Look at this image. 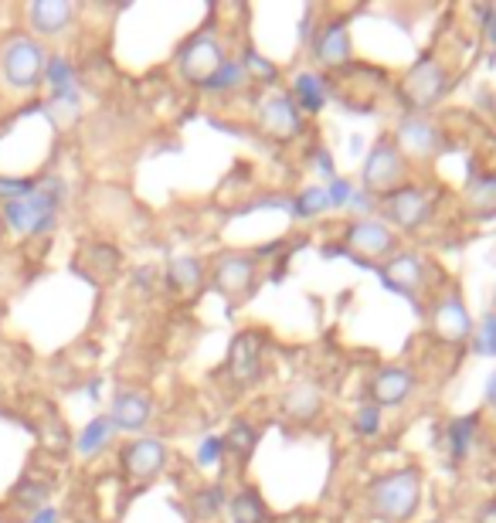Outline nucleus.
Masks as SVG:
<instances>
[{
    "label": "nucleus",
    "instance_id": "1",
    "mask_svg": "<svg viewBox=\"0 0 496 523\" xmlns=\"http://www.w3.org/2000/svg\"><path fill=\"white\" fill-rule=\"evenodd\" d=\"M367 503H371L374 517L388 523H408L422 503V473L415 466H405L374 479L371 490H367Z\"/></svg>",
    "mask_w": 496,
    "mask_h": 523
},
{
    "label": "nucleus",
    "instance_id": "2",
    "mask_svg": "<svg viewBox=\"0 0 496 523\" xmlns=\"http://www.w3.org/2000/svg\"><path fill=\"white\" fill-rule=\"evenodd\" d=\"M58 180H51L48 187H34L28 197L21 201H7L4 204V218L11 221L14 231H24V235H41L55 225V208L62 201V194H51L58 191Z\"/></svg>",
    "mask_w": 496,
    "mask_h": 523
},
{
    "label": "nucleus",
    "instance_id": "3",
    "mask_svg": "<svg viewBox=\"0 0 496 523\" xmlns=\"http://www.w3.org/2000/svg\"><path fill=\"white\" fill-rule=\"evenodd\" d=\"M405 153L398 150L395 140H378L374 143V150L367 153L364 167H361V180H364V191L371 197H384L391 191H398L401 184H405Z\"/></svg>",
    "mask_w": 496,
    "mask_h": 523
},
{
    "label": "nucleus",
    "instance_id": "4",
    "mask_svg": "<svg viewBox=\"0 0 496 523\" xmlns=\"http://www.w3.org/2000/svg\"><path fill=\"white\" fill-rule=\"evenodd\" d=\"M225 58L228 55H225V48H221L218 34L211 28H204L198 34H191V38L181 45V51H177V72H181V79H187V82L204 85L221 65H225Z\"/></svg>",
    "mask_w": 496,
    "mask_h": 523
},
{
    "label": "nucleus",
    "instance_id": "5",
    "mask_svg": "<svg viewBox=\"0 0 496 523\" xmlns=\"http://www.w3.org/2000/svg\"><path fill=\"white\" fill-rule=\"evenodd\" d=\"M446 89H449V72H446V65H442L439 58H432V55L418 58V62L408 68L405 82H401L405 102L412 109H418V113L435 106V102L446 96Z\"/></svg>",
    "mask_w": 496,
    "mask_h": 523
},
{
    "label": "nucleus",
    "instance_id": "6",
    "mask_svg": "<svg viewBox=\"0 0 496 523\" xmlns=\"http://www.w3.org/2000/svg\"><path fill=\"white\" fill-rule=\"evenodd\" d=\"M381 211H384V218L391 221V231H395V235L398 231H418L432 214V197L425 187L401 184L398 191L381 197Z\"/></svg>",
    "mask_w": 496,
    "mask_h": 523
},
{
    "label": "nucleus",
    "instance_id": "7",
    "mask_svg": "<svg viewBox=\"0 0 496 523\" xmlns=\"http://www.w3.org/2000/svg\"><path fill=\"white\" fill-rule=\"evenodd\" d=\"M429 330L435 333V340L442 344H466L473 337V320H469V310L459 293H442L432 303L429 313Z\"/></svg>",
    "mask_w": 496,
    "mask_h": 523
},
{
    "label": "nucleus",
    "instance_id": "8",
    "mask_svg": "<svg viewBox=\"0 0 496 523\" xmlns=\"http://www.w3.org/2000/svg\"><path fill=\"white\" fill-rule=\"evenodd\" d=\"M41 68H45V51L34 45L31 38H17L4 51V75L14 89H34L41 79Z\"/></svg>",
    "mask_w": 496,
    "mask_h": 523
},
{
    "label": "nucleus",
    "instance_id": "9",
    "mask_svg": "<svg viewBox=\"0 0 496 523\" xmlns=\"http://www.w3.org/2000/svg\"><path fill=\"white\" fill-rule=\"evenodd\" d=\"M344 242L367 259H381L398 248V235L381 218H354L344 231Z\"/></svg>",
    "mask_w": 496,
    "mask_h": 523
},
{
    "label": "nucleus",
    "instance_id": "10",
    "mask_svg": "<svg viewBox=\"0 0 496 523\" xmlns=\"http://www.w3.org/2000/svg\"><path fill=\"white\" fill-rule=\"evenodd\" d=\"M255 113H259L262 130L269 136H276V140H289V136H296L299 126H303V113H299L293 96H286V92H269V96H262Z\"/></svg>",
    "mask_w": 496,
    "mask_h": 523
},
{
    "label": "nucleus",
    "instance_id": "11",
    "mask_svg": "<svg viewBox=\"0 0 496 523\" xmlns=\"http://www.w3.org/2000/svg\"><path fill=\"white\" fill-rule=\"evenodd\" d=\"M262 350L265 340L259 330H242L232 340V350H228V374H232L235 384H252L259 381L262 374Z\"/></svg>",
    "mask_w": 496,
    "mask_h": 523
},
{
    "label": "nucleus",
    "instance_id": "12",
    "mask_svg": "<svg viewBox=\"0 0 496 523\" xmlns=\"http://www.w3.org/2000/svg\"><path fill=\"white\" fill-rule=\"evenodd\" d=\"M211 279H215L221 296H228V299L245 296L248 289H252V282H255V259L252 255H238V252L221 255V259L215 262Z\"/></svg>",
    "mask_w": 496,
    "mask_h": 523
},
{
    "label": "nucleus",
    "instance_id": "13",
    "mask_svg": "<svg viewBox=\"0 0 496 523\" xmlns=\"http://www.w3.org/2000/svg\"><path fill=\"white\" fill-rule=\"evenodd\" d=\"M429 272H432L429 262H425L418 252H398V255H391L388 265H384V282L401 289V293H425Z\"/></svg>",
    "mask_w": 496,
    "mask_h": 523
},
{
    "label": "nucleus",
    "instance_id": "14",
    "mask_svg": "<svg viewBox=\"0 0 496 523\" xmlns=\"http://www.w3.org/2000/svg\"><path fill=\"white\" fill-rule=\"evenodd\" d=\"M395 143H398L401 153H412V157L425 160V157H432V153L442 147V136L422 113H412V116L401 119V126L395 133Z\"/></svg>",
    "mask_w": 496,
    "mask_h": 523
},
{
    "label": "nucleus",
    "instance_id": "15",
    "mask_svg": "<svg viewBox=\"0 0 496 523\" xmlns=\"http://www.w3.org/2000/svg\"><path fill=\"white\" fill-rule=\"evenodd\" d=\"M167 466V445L160 439H136L123 449V469L133 479H153Z\"/></svg>",
    "mask_w": 496,
    "mask_h": 523
},
{
    "label": "nucleus",
    "instance_id": "16",
    "mask_svg": "<svg viewBox=\"0 0 496 523\" xmlns=\"http://www.w3.org/2000/svg\"><path fill=\"white\" fill-rule=\"evenodd\" d=\"M367 391H371V398L378 408H395L415 391V374L405 371V367H384V371L371 377Z\"/></svg>",
    "mask_w": 496,
    "mask_h": 523
},
{
    "label": "nucleus",
    "instance_id": "17",
    "mask_svg": "<svg viewBox=\"0 0 496 523\" xmlns=\"http://www.w3.org/2000/svg\"><path fill=\"white\" fill-rule=\"evenodd\" d=\"M150 418H153V401L143 391H119L116 394L113 415H109V422H113L116 428H123V432H140Z\"/></svg>",
    "mask_w": 496,
    "mask_h": 523
},
{
    "label": "nucleus",
    "instance_id": "18",
    "mask_svg": "<svg viewBox=\"0 0 496 523\" xmlns=\"http://www.w3.org/2000/svg\"><path fill=\"white\" fill-rule=\"evenodd\" d=\"M354 55L350 48V31H347V21H330L327 28L316 34V58L330 68H344Z\"/></svg>",
    "mask_w": 496,
    "mask_h": 523
},
{
    "label": "nucleus",
    "instance_id": "19",
    "mask_svg": "<svg viewBox=\"0 0 496 523\" xmlns=\"http://www.w3.org/2000/svg\"><path fill=\"white\" fill-rule=\"evenodd\" d=\"M330 96V89H327V79L323 75H316V72H299L296 79H293V102H296V109L299 113H320L323 109V102H327Z\"/></svg>",
    "mask_w": 496,
    "mask_h": 523
},
{
    "label": "nucleus",
    "instance_id": "20",
    "mask_svg": "<svg viewBox=\"0 0 496 523\" xmlns=\"http://www.w3.org/2000/svg\"><path fill=\"white\" fill-rule=\"evenodd\" d=\"M466 208L476 218H493L496 214V174H483L469 180L466 187Z\"/></svg>",
    "mask_w": 496,
    "mask_h": 523
},
{
    "label": "nucleus",
    "instance_id": "21",
    "mask_svg": "<svg viewBox=\"0 0 496 523\" xmlns=\"http://www.w3.org/2000/svg\"><path fill=\"white\" fill-rule=\"evenodd\" d=\"M228 517H232V523H269V510L255 490H238L228 500Z\"/></svg>",
    "mask_w": 496,
    "mask_h": 523
},
{
    "label": "nucleus",
    "instance_id": "22",
    "mask_svg": "<svg viewBox=\"0 0 496 523\" xmlns=\"http://www.w3.org/2000/svg\"><path fill=\"white\" fill-rule=\"evenodd\" d=\"M282 408H286V415L299 418V422H310L316 411H320V391H316L313 384H296V388L286 394Z\"/></svg>",
    "mask_w": 496,
    "mask_h": 523
},
{
    "label": "nucleus",
    "instance_id": "23",
    "mask_svg": "<svg viewBox=\"0 0 496 523\" xmlns=\"http://www.w3.org/2000/svg\"><path fill=\"white\" fill-rule=\"evenodd\" d=\"M72 21V4H34L31 7V24L41 34H58Z\"/></svg>",
    "mask_w": 496,
    "mask_h": 523
},
{
    "label": "nucleus",
    "instance_id": "24",
    "mask_svg": "<svg viewBox=\"0 0 496 523\" xmlns=\"http://www.w3.org/2000/svg\"><path fill=\"white\" fill-rule=\"evenodd\" d=\"M167 279L177 293H194L204 282V265L198 259H174L167 269Z\"/></svg>",
    "mask_w": 496,
    "mask_h": 523
},
{
    "label": "nucleus",
    "instance_id": "25",
    "mask_svg": "<svg viewBox=\"0 0 496 523\" xmlns=\"http://www.w3.org/2000/svg\"><path fill=\"white\" fill-rule=\"evenodd\" d=\"M113 432H116V425L109 422L106 415L92 418V422L85 425V432L79 435V452H82V456H96L99 449H106V445H109Z\"/></svg>",
    "mask_w": 496,
    "mask_h": 523
},
{
    "label": "nucleus",
    "instance_id": "26",
    "mask_svg": "<svg viewBox=\"0 0 496 523\" xmlns=\"http://www.w3.org/2000/svg\"><path fill=\"white\" fill-rule=\"evenodd\" d=\"M238 85H245V68L238 58H225V65H221L218 72L201 85V89L204 92H232V89H238Z\"/></svg>",
    "mask_w": 496,
    "mask_h": 523
},
{
    "label": "nucleus",
    "instance_id": "27",
    "mask_svg": "<svg viewBox=\"0 0 496 523\" xmlns=\"http://www.w3.org/2000/svg\"><path fill=\"white\" fill-rule=\"evenodd\" d=\"M255 442H259V428L248 422H235L225 435V452H235L238 459H248L255 452Z\"/></svg>",
    "mask_w": 496,
    "mask_h": 523
},
{
    "label": "nucleus",
    "instance_id": "28",
    "mask_svg": "<svg viewBox=\"0 0 496 523\" xmlns=\"http://www.w3.org/2000/svg\"><path fill=\"white\" fill-rule=\"evenodd\" d=\"M473 435H476V415L452 418V422H449V449H452V456L466 459L469 445H473Z\"/></svg>",
    "mask_w": 496,
    "mask_h": 523
},
{
    "label": "nucleus",
    "instance_id": "29",
    "mask_svg": "<svg viewBox=\"0 0 496 523\" xmlns=\"http://www.w3.org/2000/svg\"><path fill=\"white\" fill-rule=\"evenodd\" d=\"M327 208H330V201H327V191H323V187H303L293 201L296 218H316V214Z\"/></svg>",
    "mask_w": 496,
    "mask_h": 523
},
{
    "label": "nucleus",
    "instance_id": "30",
    "mask_svg": "<svg viewBox=\"0 0 496 523\" xmlns=\"http://www.w3.org/2000/svg\"><path fill=\"white\" fill-rule=\"evenodd\" d=\"M473 347L480 350L483 357H496V313H486L480 330L473 337Z\"/></svg>",
    "mask_w": 496,
    "mask_h": 523
},
{
    "label": "nucleus",
    "instance_id": "31",
    "mask_svg": "<svg viewBox=\"0 0 496 523\" xmlns=\"http://www.w3.org/2000/svg\"><path fill=\"white\" fill-rule=\"evenodd\" d=\"M242 68H245V75H255V82H276V65L272 62H265L262 55H255L252 48L245 51V58H242Z\"/></svg>",
    "mask_w": 496,
    "mask_h": 523
},
{
    "label": "nucleus",
    "instance_id": "32",
    "mask_svg": "<svg viewBox=\"0 0 496 523\" xmlns=\"http://www.w3.org/2000/svg\"><path fill=\"white\" fill-rule=\"evenodd\" d=\"M225 456V439L221 435H204L198 445V466H218V459Z\"/></svg>",
    "mask_w": 496,
    "mask_h": 523
},
{
    "label": "nucleus",
    "instance_id": "33",
    "mask_svg": "<svg viewBox=\"0 0 496 523\" xmlns=\"http://www.w3.org/2000/svg\"><path fill=\"white\" fill-rule=\"evenodd\" d=\"M354 428H357L361 435H378V428H381V408L374 405V401H367V405H361V408H357Z\"/></svg>",
    "mask_w": 496,
    "mask_h": 523
},
{
    "label": "nucleus",
    "instance_id": "34",
    "mask_svg": "<svg viewBox=\"0 0 496 523\" xmlns=\"http://www.w3.org/2000/svg\"><path fill=\"white\" fill-rule=\"evenodd\" d=\"M350 197H354V187H350V180L333 177L330 187H327V201L333 204V208H350Z\"/></svg>",
    "mask_w": 496,
    "mask_h": 523
},
{
    "label": "nucleus",
    "instance_id": "35",
    "mask_svg": "<svg viewBox=\"0 0 496 523\" xmlns=\"http://www.w3.org/2000/svg\"><path fill=\"white\" fill-rule=\"evenodd\" d=\"M221 503H225V493L221 490H204L201 496H198V510H201V517H211Z\"/></svg>",
    "mask_w": 496,
    "mask_h": 523
},
{
    "label": "nucleus",
    "instance_id": "36",
    "mask_svg": "<svg viewBox=\"0 0 496 523\" xmlns=\"http://www.w3.org/2000/svg\"><path fill=\"white\" fill-rule=\"evenodd\" d=\"M486 38L496 45V7H493V11H486Z\"/></svg>",
    "mask_w": 496,
    "mask_h": 523
},
{
    "label": "nucleus",
    "instance_id": "37",
    "mask_svg": "<svg viewBox=\"0 0 496 523\" xmlns=\"http://www.w3.org/2000/svg\"><path fill=\"white\" fill-rule=\"evenodd\" d=\"M31 523H58V513L55 510H38V513H34V520Z\"/></svg>",
    "mask_w": 496,
    "mask_h": 523
},
{
    "label": "nucleus",
    "instance_id": "38",
    "mask_svg": "<svg viewBox=\"0 0 496 523\" xmlns=\"http://www.w3.org/2000/svg\"><path fill=\"white\" fill-rule=\"evenodd\" d=\"M486 405L496 408V371L490 374V381H486Z\"/></svg>",
    "mask_w": 496,
    "mask_h": 523
},
{
    "label": "nucleus",
    "instance_id": "39",
    "mask_svg": "<svg viewBox=\"0 0 496 523\" xmlns=\"http://www.w3.org/2000/svg\"><path fill=\"white\" fill-rule=\"evenodd\" d=\"M480 523H496V503H490V507L480 513Z\"/></svg>",
    "mask_w": 496,
    "mask_h": 523
}]
</instances>
